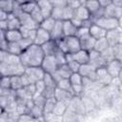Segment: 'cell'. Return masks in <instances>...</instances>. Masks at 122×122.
<instances>
[{"label": "cell", "instance_id": "39", "mask_svg": "<svg viewBox=\"0 0 122 122\" xmlns=\"http://www.w3.org/2000/svg\"><path fill=\"white\" fill-rule=\"evenodd\" d=\"M54 57L56 59V62H57L58 66L67 64V61H66V53L63 52V51H61L60 50H57V51L54 54Z\"/></svg>", "mask_w": 122, "mask_h": 122}, {"label": "cell", "instance_id": "25", "mask_svg": "<svg viewBox=\"0 0 122 122\" xmlns=\"http://www.w3.org/2000/svg\"><path fill=\"white\" fill-rule=\"evenodd\" d=\"M55 23H56V20L53 19V18L51 16V17L45 18V19L43 20V22L39 25V27L42 28V29H44L45 30H47V31H49V32L51 33V30H53L54 26H55Z\"/></svg>", "mask_w": 122, "mask_h": 122}, {"label": "cell", "instance_id": "27", "mask_svg": "<svg viewBox=\"0 0 122 122\" xmlns=\"http://www.w3.org/2000/svg\"><path fill=\"white\" fill-rule=\"evenodd\" d=\"M81 3L88 9V10L91 12V15L96 12L101 8L99 5V1H81Z\"/></svg>", "mask_w": 122, "mask_h": 122}, {"label": "cell", "instance_id": "23", "mask_svg": "<svg viewBox=\"0 0 122 122\" xmlns=\"http://www.w3.org/2000/svg\"><path fill=\"white\" fill-rule=\"evenodd\" d=\"M6 39L8 40L9 43H13V42H18L21 39H23L22 33L20 30H7L6 31Z\"/></svg>", "mask_w": 122, "mask_h": 122}, {"label": "cell", "instance_id": "8", "mask_svg": "<svg viewBox=\"0 0 122 122\" xmlns=\"http://www.w3.org/2000/svg\"><path fill=\"white\" fill-rule=\"evenodd\" d=\"M65 40H66L67 47H68V53H75L81 50L80 39L76 35L65 37Z\"/></svg>", "mask_w": 122, "mask_h": 122}, {"label": "cell", "instance_id": "43", "mask_svg": "<svg viewBox=\"0 0 122 122\" xmlns=\"http://www.w3.org/2000/svg\"><path fill=\"white\" fill-rule=\"evenodd\" d=\"M1 88L2 89H10V77L2 76L1 77Z\"/></svg>", "mask_w": 122, "mask_h": 122}, {"label": "cell", "instance_id": "41", "mask_svg": "<svg viewBox=\"0 0 122 122\" xmlns=\"http://www.w3.org/2000/svg\"><path fill=\"white\" fill-rule=\"evenodd\" d=\"M29 112H30V114H31V115H32V116H34V117H39V116H41V115L43 114L44 110H43V108H41V107H38V106H35V105H34Z\"/></svg>", "mask_w": 122, "mask_h": 122}, {"label": "cell", "instance_id": "2", "mask_svg": "<svg viewBox=\"0 0 122 122\" xmlns=\"http://www.w3.org/2000/svg\"><path fill=\"white\" fill-rule=\"evenodd\" d=\"M26 68L22 65V63L20 64H5V63H1L0 65V71H1V74L2 76H20L25 72Z\"/></svg>", "mask_w": 122, "mask_h": 122}, {"label": "cell", "instance_id": "37", "mask_svg": "<svg viewBox=\"0 0 122 122\" xmlns=\"http://www.w3.org/2000/svg\"><path fill=\"white\" fill-rule=\"evenodd\" d=\"M13 7H14L13 1H2V2H0L1 10H4L8 13H12Z\"/></svg>", "mask_w": 122, "mask_h": 122}, {"label": "cell", "instance_id": "3", "mask_svg": "<svg viewBox=\"0 0 122 122\" xmlns=\"http://www.w3.org/2000/svg\"><path fill=\"white\" fill-rule=\"evenodd\" d=\"M94 24H96L97 26H99L100 28L105 30L106 31H110V30L119 28V20L118 19L109 18V17H105V16L96 20L94 22Z\"/></svg>", "mask_w": 122, "mask_h": 122}, {"label": "cell", "instance_id": "13", "mask_svg": "<svg viewBox=\"0 0 122 122\" xmlns=\"http://www.w3.org/2000/svg\"><path fill=\"white\" fill-rule=\"evenodd\" d=\"M121 32H122V29L120 27L115 29V30L107 31L106 38H107V40L109 42V45L111 47H113V46H115L116 44L119 43V37H120Z\"/></svg>", "mask_w": 122, "mask_h": 122}, {"label": "cell", "instance_id": "17", "mask_svg": "<svg viewBox=\"0 0 122 122\" xmlns=\"http://www.w3.org/2000/svg\"><path fill=\"white\" fill-rule=\"evenodd\" d=\"M89 33L95 40H99L101 38H104L107 35V31L105 30H103L102 28H100L99 26H97L96 24H94V23L90 27Z\"/></svg>", "mask_w": 122, "mask_h": 122}, {"label": "cell", "instance_id": "15", "mask_svg": "<svg viewBox=\"0 0 122 122\" xmlns=\"http://www.w3.org/2000/svg\"><path fill=\"white\" fill-rule=\"evenodd\" d=\"M38 7L40 8L42 14L44 16V18H48L51 16L52 13V10H53V5L51 3V1H38L37 2Z\"/></svg>", "mask_w": 122, "mask_h": 122}, {"label": "cell", "instance_id": "44", "mask_svg": "<svg viewBox=\"0 0 122 122\" xmlns=\"http://www.w3.org/2000/svg\"><path fill=\"white\" fill-rule=\"evenodd\" d=\"M35 88H36V93L35 94H42L46 89V85H45L43 80H40V81L35 83Z\"/></svg>", "mask_w": 122, "mask_h": 122}, {"label": "cell", "instance_id": "11", "mask_svg": "<svg viewBox=\"0 0 122 122\" xmlns=\"http://www.w3.org/2000/svg\"><path fill=\"white\" fill-rule=\"evenodd\" d=\"M104 16L109 18H115L119 20L122 17V8L116 7L113 4H112L104 9Z\"/></svg>", "mask_w": 122, "mask_h": 122}, {"label": "cell", "instance_id": "16", "mask_svg": "<svg viewBox=\"0 0 122 122\" xmlns=\"http://www.w3.org/2000/svg\"><path fill=\"white\" fill-rule=\"evenodd\" d=\"M79 39H80V44H81V49L82 50L90 51L94 49V45H95V41L96 40L94 38H92L90 35V33L80 37Z\"/></svg>", "mask_w": 122, "mask_h": 122}, {"label": "cell", "instance_id": "32", "mask_svg": "<svg viewBox=\"0 0 122 122\" xmlns=\"http://www.w3.org/2000/svg\"><path fill=\"white\" fill-rule=\"evenodd\" d=\"M22 88H24V87H23V84H22L21 75L10 77V89L12 91H18Z\"/></svg>", "mask_w": 122, "mask_h": 122}, {"label": "cell", "instance_id": "50", "mask_svg": "<svg viewBox=\"0 0 122 122\" xmlns=\"http://www.w3.org/2000/svg\"><path fill=\"white\" fill-rule=\"evenodd\" d=\"M84 86L83 85H75L72 86V95H77L79 94L81 92H83Z\"/></svg>", "mask_w": 122, "mask_h": 122}, {"label": "cell", "instance_id": "49", "mask_svg": "<svg viewBox=\"0 0 122 122\" xmlns=\"http://www.w3.org/2000/svg\"><path fill=\"white\" fill-rule=\"evenodd\" d=\"M21 80H22L23 87H27V86H29V85H30V84H31V82H30V80L29 76H28L25 72L21 75Z\"/></svg>", "mask_w": 122, "mask_h": 122}, {"label": "cell", "instance_id": "30", "mask_svg": "<svg viewBox=\"0 0 122 122\" xmlns=\"http://www.w3.org/2000/svg\"><path fill=\"white\" fill-rule=\"evenodd\" d=\"M30 16H31V18H32L38 25H40V24L43 22V20L45 19L44 16H43V14H42V11H41L40 8L38 7V5H37V6L35 7V9L30 12Z\"/></svg>", "mask_w": 122, "mask_h": 122}, {"label": "cell", "instance_id": "40", "mask_svg": "<svg viewBox=\"0 0 122 122\" xmlns=\"http://www.w3.org/2000/svg\"><path fill=\"white\" fill-rule=\"evenodd\" d=\"M112 51H113L114 59L122 62V44L118 43L115 46H113L112 47Z\"/></svg>", "mask_w": 122, "mask_h": 122}, {"label": "cell", "instance_id": "9", "mask_svg": "<svg viewBox=\"0 0 122 122\" xmlns=\"http://www.w3.org/2000/svg\"><path fill=\"white\" fill-rule=\"evenodd\" d=\"M19 20L21 22V25L23 28H26L28 30H37L39 28V25L31 18L30 14L23 12L22 15L19 17Z\"/></svg>", "mask_w": 122, "mask_h": 122}, {"label": "cell", "instance_id": "36", "mask_svg": "<svg viewBox=\"0 0 122 122\" xmlns=\"http://www.w3.org/2000/svg\"><path fill=\"white\" fill-rule=\"evenodd\" d=\"M71 86L75 85H83V76L79 72H73L71 73V77L69 78Z\"/></svg>", "mask_w": 122, "mask_h": 122}, {"label": "cell", "instance_id": "47", "mask_svg": "<svg viewBox=\"0 0 122 122\" xmlns=\"http://www.w3.org/2000/svg\"><path fill=\"white\" fill-rule=\"evenodd\" d=\"M89 55H90V62H92V61H94V60L98 59L101 56V52H99V51H97L93 49V50L89 51Z\"/></svg>", "mask_w": 122, "mask_h": 122}, {"label": "cell", "instance_id": "14", "mask_svg": "<svg viewBox=\"0 0 122 122\" xmlns=\"http://www.w3.org/2000/svg\"><path fill=\"white\" fill-rule=\"evenodd\" d=\"M0 55H1V63H5V64H20L21 63L19 55L11 54L8 51H1Z\"/></svg>", "mask_w": 122, "mask_h": 122}, {"label": "cell", "instance_id": "55", "mask_svg": "<svg viewBox=\"0 0 122 122\" xmlns=\"http://www.w3.org/2000/svg\"><path fill=\"white\" fill-rule=\"evenodd\" d=\"M112 4L116 7L122 8V0H114V1H112Z\"/></svg>", "mask_w": 122, "mask_h": 122}, {"label": "cell", "instance_id": "28", "mask_svg": "<svg viewBox=\"0 0 122 122\" xmlns=\"http://www.w3.org/2000/svg\"><path fill=\"white\" fill-rule=\"evenodd\" d=\"M72 94L69 92H66V91H63V90H60L58 88L55 89V92H54V98L56 99V101L58 102H61V101H64L66 99H69L70 97H71Z\"/></svg>", "mask_w": 122, "mask_h": 122}, {"label": "cell", "instance_id": "24", "mask_svg": "<svg viewBox=\"0 0 122 122\" xmlns=\"http://www.w3.org/2000/svg\"><path fill=\"white\" fill-rule=\"evenodd\" d=\"M22 27L21 22L19 20V18L15 17L12 13H10L9 15V19H8V28L10 30H20Z\"/></svg>", "mask_w": 122, "mask_h": 122}, {"label": "cell", "instance_id": "46", "mask_svg": "<svg viewBox=\"0 0 122 122\" xmlns=\"http://www.w3.org/2000/svg\"><path fill=\"white\" fill-rule=\"evenodd\" d=\"M81 5H82L81 1H76V0H70V1H67V6L70 7L71 9H72L73 10H75L76 9H78Z\"/></svg>", "mask_w": 122, "mask_h": 122}, {"label": "cell", "instance_id": "58", "mask_svg": "<svg viewBox=\"0 0 122 122\" xmlns=\"http://www.w3.org/2000/svg\"><path fill=\"white\" fill-rule=\"evenodd\" d=\"M119 90L122 92V83H120V85H119Z\"/></svg>", "mask_w": 122, "mask_h": 122}, {"label": "cell", "instance_id": "20", "mask_svg": "<svg viewBox=\"0 0 122 122\" xmlns=\"http://www.w3.org/2000/svg\"><path fill=\"white\" fill-rule=\"evenodd\" d=\"M51 36L52 40H60L64 38V31H63V21L62 20H57L55 23V26L53 30L51 32Z\"/></svg>", "mask_w": 122, "mask_h": 122}, {"label": "cell", "instance_id": "45", "mask_svg": "<svg viewBox=\"0 0 122 122\" xmlns=\"http://www.w3.org/2000/svg\"><path fill=\"white\" fill-rule=\"evenodd\" d=\"M67 64H68V66H69V68H70V70L71 71L72 73L73 72H78L79 69L81 67V65L79 63H77L76 61H71V62H69Z\"/></svg>", "mask_w": 122, "mask_h": 122}, {"label": "cell", "instance_id": "19", "mask_svg": "<svg viewBox=\"0 0 122 122\" xmlns=\"http://www.w3.org/2000/svg\"><path fill=\"white\" fill-rule=\"evenodd\" d=\"M72 58H73V61H76L80 65H85V64L90 63L89 51L82 50V49L80 51H78L77 52L72 53Z\"/></svg>", "mask_w": 122, "mask_h": 122}, {"label": "cell", "instance_id": "12", "mask_svg": "<svg viewBox=\"0 0 122 122\" xmlns=\"http://www.w3.org/2000/svg\"><path fill=\"white\" fill-rule=\"evenodd\" d=\"M96 81H98L101 84L107 85V84H112V77L109 74V72L106 70V67L104 68H99L96 70Z\"/></svg>", "mask_w": 122, "mask_h": 122}, {"label": "cell", "instance_id": "53", "mask_svg": "<svg viewBox=\"0 0 122 122\" xmlns=\"http://www.w3.org/2000/svg\"><path fill=\"white\" fill-rule=\"evenodd\" d=\"M9 15H10V13H8L4 10H1L0 11V21H8Z\"/></svg>", "mask_w": 122, "mask_h": 122}, {"label": "cell", "instance_id": "51", "mask_svg": "<svg viewBox=\"0 0 122 122\" xmlns=\"http://www.w3.org/2000/svg\"><path fill=\"white\" fill-rule=\"evenodd\" d=\"M112 4V1H110V0H107V1L106 0H99V5L102 9H105Z\"/></svg>", "mask_w": 122, "mask_h": 122}, {"label": "cell", "instance_id": "21", "mask_svg": "<svg viewBox=\"0 0 122 122\" xmlns=\"http://www.w3.org/2000/svg\"><path fill=\"white\" fill-rule=\"evenodd\" d=\"M63 31H64L65 37L75 36L76 32H77V28L71 23V20L63 21Z\"/></svg>", "mask_w": 122, "mask_h": 122}, {"label": "cell", "instance_id": "48", "mask_svg": "<svg viewBox=\"0 0 122 122\" xmlns=\"http://www.w3.org/2000/svg\"><path fill=\"white\" fill-rule=\"evenodd\" d=\"M89 34V29L88 28H85V27H80L77 29V32H76V36L78 38L84 36V35H87Z\"/></svg>", "mask_w": 122, "mask_h": 122}, {"label": "cell", "instance_id": "6", "mask_svg": "<svg viewBox=\"0 0 122 122\" xmlns=\"http://www.w3.org/2000/svg\"><path fill=\"white\" fill-rule=\"evenodd\" d=\"M106 70L112 78H116V77H118V75L122 70V62L118 61L116 59H113L107 63Z\"/></svg>", "mask_w": 122, "mask_h": 122}, {"label": "cell", "instance_id": "31", "mask_svg": "<svg viewBox=\"0 0 122 122\" xmlns=\"http://www.w3.org/2000/svg\"><path fill=\"white\" fill-rule=\"evenodd\" d=\"M56 88L69 92L72 94V86L70 82V79H61L57 84H56Z\"/></svg>", "mask_w": 122, "mask_h": 122}, {"label": "cell", "instance_id": "26", "mask_svg": "<svg viewBox=\"0 0 122 122\" xmlns=\"http://www.w3.org/2000/svg\"><path fill=\"white\" fill-rule=\"evenodd\" d=\"M56 72L63 78V79H69L71 75V71L70 70L68 64H64V65H61V66H58L57 70H56Z\"/></svg>", "mask_w": 122, "mask_h": 122}, {"label": "cell", "instance_id": "35", "mask_svg": "<svg viewBox=\"0 0 122 122\" xmlns=\"http://www.w3.org/2000/svg\"><path fill=\"white\" fill-rule=\"evenodd\" d=\"M43 81L46 85V88H50V89H56V82L54 81L52 75L51 73H45Z\"/></svg>", "mask_w": 122, "mask_h": 122}, {"label": "cell", "instance_id": "56", "mask_svg": "<svg viewBox=\"0 0 122 122\" xmlns=\"http://www.w3.org/2000/svg\"><path fill=\"white\" fill-rule=\"evenodd\" d=\"M118 79H119L120 82L122 83V70H121V71H120V73H119V75H118Z\"/></svg>", "mask_w": 122, "mask_h": 122}, {"label": "cell", "instance_id": "57", "mask_svg": "<svg viewBox=\"0 0 122 122\" xmlns=\"http://www.w3.org/2000/svg\"><path fill=\"white\" fill-rule=\"evenodd\" d=\"M119 44H122V32H121L120 37H119Z\"/></svg>", "mask_w": 122, "mask_h": 122}, {"label": "cell", "instance_id": "4", "mask_svg": "<svg viewBox=\"0 0 122 122\" xmlns=\"http://www.w3.org/2000/svg\"><path fill=\"white\" fill-rule=\"evenodd\" d=\"M25 73L29 76L31 84H35L36 82L43 80L46 72L41 67H29V68H26Z\"/></svg>", "mask_w": 122, "mask_h": 122}, {"label": "cell", "instance_id": "42", "mask_svg": "<svg viewBox=\"0 0 122 122\" xmlns=\"http://www.w3.org/2000/svg\"><path fill=\"white\" fill-rule=\"evenodd\" d=\"M56 43H57L58 50H60L61 51H63L65 53H68V47H67V43H66L65 37L60 39V40H56Z\"/></svg>", "mask_w": 122, "mask_h": 122}, {"label": "cell", "instance_id": "52", "mask_svg": "<svg viewBox=\"0 0 122 122\" xmlns=\"http://www.w3.org/2000/svg\"><path fill=\"white\" fill-rule=\"evenodd\" d=\"M8 48H9V42L7 39L1 40V51H8Z\"/></svg>", "mask_w": 122, "mask_h": 122}, {"label": "cell", "instance_id": "10", "mask_svg": "<svg viewBox=\"0 0 122 122\" xmlns=\"http://www.w3.org/2000/svg\"><path fill=\"white\" fill-rule=\"evenodd\" d=\"M51 39V33L47 30H45L44 29L42 28H38L37 30H36V36H35V39L33 41V43L35 45H38V46H42L44 45L45 43H47L48 41H50Z\"/></svg>", "mask_w": 122, "mask_h": 122}, {"label": "cell", "instance_id": "38", "mask_svg": "<svg viewBox=\"0 0 122 122\" xmlns=\"http://www.w3.org/2000/svg\"><path fill=\"white\" fill-rule=\"evenodd\" d=\"M101 56L102 58L108 63L112 60L114 59V55H113V51H112V47H109L107 50H105L104 51L101 52Z\"/></svg>", "mask_w": 122, "mask_h": 122}, {"label": "cell", "instance_id": "5", "mask_svg": "<svg viewBox=\"0 0 122 122\" xmlns=\"http://www.w3.org/2000/svg\"><path fill=\"white\" fill-rule=\"evenodd\" d=\"M41 68L44 70V71L46 73L52 74L53 72H55L57 68H58V64L56 62V59H55L54 55L45 56L44 59H43V62L41 64Z\"/></svg>", "mask_w": 122, "mask_h": 122}, {"label": "cell", "instance_id": "22", "mask_svg": "<svg viewBox=\"0 0 122 122\" xmlns=\"http://www.w3.org/2000/svg\"><path fill=\"white\" fill-rule=\"evenodd\" d=\"M73 17H76L82 21H86V20L91 19V12L88 10V9L84 5H81L78 9L74 10Z\"/></svg>", "mask_w": 122, "mask_h": 122}, {"label": "cell", "instance_id": "29", "mask_svg": "<svg viewBox=\"0 0 122 122\" xmlns=\"http://www.w3.org/2000/svg\"><path fill=\"white\" fill-rule=\"evenodd\" d=\"M109 47H111V46L109 45V42H108L107 38L104 37V38H101V39L95 41L94 50L97 51H99V52H102V51H104L105 50H107Z\"/></svg>", "mask_w": 122, "mask_h": 122}, {"label": "cell", "instance_id": "54", "mask_svg": "<svg viewBox=\"0 0 122 122\" xmlns=\"http://www.w3.org/2000/svg\"><path fill=\"white\" fill-rule=\"evenodd\" d=\"M0 28H1V30L7 31L9 30V28H8V21H0Z\"/></svg>", "mask_w": 122, "mask_h": 122}, {"label": "cell", "instance_id": "34", "mask_svg": "<svg viewBox=\"0 0 122 122\" xmlns=\"http://www.w3.org/2000/svg\"><path fill=\"white\" fill-rule=\"evenodd\" d=\"M21 4V8H22V10L26 13H29L30 14V12L35 9V7L37 6V2H32V1H28V2H19Z\"/></svg>", "mask_w": 122, "mask_h": 122}, {"label": "cell", "instance_id": "33", "mask_svg": "<svg viewBox=\"0 0 122 122\" xmlns=\"http://www.w3.org/2000/svg\"><path fill=\"white\" fill-rule=\"evenodd\" d=\"M56 103H57V101H56V99H55L54 97L47 99V101H46V103H45V106H44V108H43L44 112H45V113L53 112V110H54V108H55Z\"/></svg>", "mask_w": 122, "mask_h": 122}, {"label": "cell", "instance_id": "18", "mask_svg": "<svg viewBox=\"0 0 122 122\" xmlns=\"http://www.w3.org/2000/svg\"><path fill=\"white\" fill-rule=\"evenodd\" d=\"M41 48H42V51H43L45 56L54 55L55 52H56L57 50H58L56 41H55V40H52V39H51L50 41H48L47 43H45L44 45H42Z\"/></svg>", "mask_w": 122, "mask_h": 122}, {"label": "cell", "instance_id": "1", "mask_svg": "<svg viewBox=\"0 0 122 122\" xmlns=\"http://www.w3.org/2000/svg\"><path fill=\"white\" fill-rule=\"evenodd\" d=\"M45 54L42 51L41 46L35 45L34 43L30 45L23 53L20 55V60L25 68L29 67H41Z\"/></svg>", "mask_w": 122, "mask_h": 122}, {"label": "cell", "instance_id": "7", "mask_svg": "<svg viewBox=\"0 0 122 122\" xmlns=\"http://www.w3.org/2000/svg\"><path fill=\"white\" fill-rule=\"evenodd\" d=\"M83 77L89 78L92 81H96V69L90 63L81 65L79 71H78Z\"/></svg>", "mask_w": 122, "mask_h": 122}]
</instances>
